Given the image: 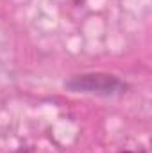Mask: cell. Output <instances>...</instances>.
<instances>
[{"instance_id": "cell-1", "label": "cell", "mask_w": 152, "mask_h": 153, "mask_svg": "<svg viewBox=\"0 0 152 153\" xmlns=\"http://www.w3.org/2000/svg\"><path fill=\"white\" fill-rule=\"evenodd\" d=\"M122 153H145L143 150H138V152H122Z\"/></svg>"}]
</instances>
